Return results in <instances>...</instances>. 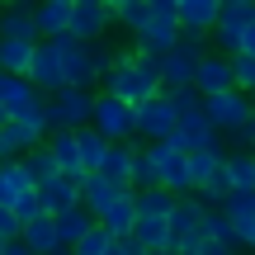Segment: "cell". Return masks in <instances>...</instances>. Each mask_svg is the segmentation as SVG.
<instances>
[{
    "instance_id": "4dcf8cb0",
    "label": "cell",
    "mask_w": 255,
    "mask_h": 255,
    "mask_svg": "<svg viewBox=\"0 0 255 255\" xmlns=\"http://www.w3.org/2000/svg\"><path fill=\"white\" fill-rule=\"evenodd\" d=\"M237 85L255 95V57H251V52H241V57H237Z\"/></svg>"
},
{
    "instance_id": "603a6c76",
    "label": "cell",
    "mask_w": 255,
    "mask_h": 255,
    "mask_svg": "<svg viewBox=\"0 0 255 255\" xmlns=\"http://www.w3.org/2000/svg\"><path fill=\"white\" fill-rule=\"evenodd\" d=\"M222 19V0H180V24L184 28H218Z\"/></svg>"
},
{
    "instance_id": "277c9868",
    "label": "cell",
    "mask_w": 255,
    "mask_h": 255,
    "mask_svg": "<svg viewBox=\"0 0 255 255\" xmlns=\"http://www.w3.org/2000/svg\"><path fill=\"white\" fill-rule=\"evenodd\" d=\"M203 109H208V119L218 123L222 132H237V128H246L255 119V95L241 90V85H232V90L203 95Z\"/></svg>"
},
{
    "instance_id": "cb8c5ba5",
    "label": "cell",
    "mask_w": 255,
    "mask_h": 255,
    "mask_svg": "<svg viewBox=\"0 0 255 255\" xmlns=\"http://www.w3.org/2000/svg\"><path fill=\"white\" fill-rule=\"evenodd\" d=\"M38 52V38H0V66L5 71H28Z\"/></svg>"
},
{
    "instance_id": "44dd1931",
    "label": "cell",
    "mask_w": 255,
    "mask_h": 255,
    "mask_svg": "<svg viewBox=\"0 0 255 255\" xmlns=\"http://www.w3.org/2000/svg\"><path fill=\"white\" fill-rule=\"evenodd\" d=\"M137 218H142V208H137V184H132V189H128V194L114 203L109 213H104L100 222L114 232V237H128V232H137Z\"/></svg>"
},
{
    "instance_id": "ac0fdd59",
    "label": "cell",
    "mask_w": 255,
    "mask_h": 255,
    "mask_svg": "<svg viewBox=\"0 0 255 255\" xmlns=\"http://www.w3.org/2000/svg\"><path fill=\"white\" fill-rule=\"evenodd\" d=\"M33 14H38V28H43V38L66 33V28H71V14H76V0H38Z\"/></svg>"
},
{
    "instance_id": "9a60e30c",
    "label": "cell",
    "mask_w": 255,
    "mask_h": 255,
    "mask_svg": "<svg viewBox=\"0 0 255 255\" xmlns=\"http://www.w3.org/2000/svg\"><path fill=\"white\" fill-rule=\"evenodd\" d=\"M227 165V142H213V146H194L189 151V175H194V189L208 184L213 175Z\"/></svg>"
},
{
    "instance_id": "e575fe53",
    "label": "cell",
    "mask_w": 255,
    "mask_h": 255,
    "mask_svg": "<svg viewBox=\"0 0 255 255\" xmlns=\"http://www.w3.org/2000/svg\"><path fill=\"white\" fill-rule=\"evenodd\" d=\"M0 76H5V66H0Z\"/></svg>"
},
{
    "instance_id": "5bb4252c",
    "label": "cell",
    "mask_w": 255,
    "mask_h": 255,
    "mask_svg": "<svg viewBox=\"0 0 255 255\" xmlns=\"http://www.w3.org/2000/svg\"><path fill=\"white\" fill-rule=\"evenodd\" d=\"M81 180L85 175H52V180L47 184H38V189H43V208L47 213H62V208H71V203H85L81 199Z\"/></svg>"
},
{
    "instance_id": "7c38bea8",
    "label": "cell",
    "mask_w": 255,
    "mask_h": 255,
    "mask_svg": "<svg viewBox=\"0 0 255 255\" xmlns=\"http://www.w3.org/2000/svg\"><path fill=\"white\" fill-rule=\"evenodd\" d=\"M28 189H38L28 161H24V156H0V203H9V208H14Z\"/></svg>"
},
{
    "instance_id": "d6a6232c",
    "label": "cell",
    "mask_w": 255,
    "mask_h": 255,
    "mask_svg": "<svg viewBox=\"0 0 255 255\" xmlns=\"http://www.w3.org/2000/svg\"><path fill=\"white\" fill-rule=\"evenodd\" d=\"M109 5H114V9H123V5H132V0H109Z\"/></svg>"
},
{
    "instance_id": "1f68e13d",
    "label": "cell",
    "mask_w": 255,
    "mask_h": 255,
    "mask_svg": "<svg viewBox=\"0 0 255 255\" xmlns=\"http://www.w3.org/2000/svg\"><path fill=\"white\" fill-rule=\"evenodd\" d=\"M241 52L255 57V24H246V33H241Z\"/></svg>"
},
{
    "instance_id": "52a82bcc",
    "label": "cell",
    "mask_w": 255,
    "mask_h": 255,
    "mask_svg": "<svg viewBox=\"0 0 255 255\" xmlns=\"http://www.w3.org/2000/svg\"><path fill=\"white\" fill-rule=\"evenodd\" d=\"M128 189H132V184H128V180H114L109 170H85V180H81V199H85V208H90L95 218H104Z\"/></svg>"
},
{
    "instance_id": "484cf974",
    "label": "cell",
    "mask_w": 255,
    "mask_h": 255,
    "mask_svg": "<svg viewBox=\"0 0 255 255\" xmlns=\"http://www.w3.org/2000/svg\"><path fill=\"white\" fill-rule=\"evenodd\" d=\"M137 189H146V184H165L161 180V156H156L151 142H142V151H137V175H132Z\"/></svg>"
},
{
    "instance_id": "4fadbf2b",
    "label": "cell",
    "mask_w": 255,
    "mask_h": 255,
    "mask_svg": "<svg viewBox=\"0 0 255 255\" xmlns=\"http://www.w3.org/2000/svg\"><path fill=\"white\" fill-rule=\"evenodd\" d=\"M24 241L33 246V255H57V251H66V241H62V232H57V218H52V213L28 218V222H24Z\"/></svg>"
},
{
    "instance_id": "ffe728a7",
    "label": "cell",
    "mask_w": 255,
    "mask_h": 255,
    "mask_svg": "<svg viewBox=\"0 0 255 255\" xmlns=\"http://www.w3.org/2000/svg\"><path fill=\"white\" fill-rule=\"evenodd\" d=\"M137 237H142L146 255L175 251V227H170V218H137Z\"/></svg>"
},
{
    "instance_id": "f546056e",
    "label": "cell",
    "mask_w": 255,
    "mask_h": 255,
    "mask_svg": "<svg viewBox=\"0 0 255 255\" xmlns=\"http://www.w3.org/2000/svg\"><path fill=\"white\" fill-rule=\"evenodd\" d=\"M24 232V218H19L9 203H0V241H9V237H19Z\"/></svg>"
},
{
    "instance_id": "7402d4cb",
    "label": "cell",
    "mask_w": 255,
    "mask_h": 255,
    "mask_svg": "<svg viewBox=\"0 0 255 255\" xmlns=\"http://www.w3.org/2000/svg\"><path fill=\"white\" fill-rule=\"evenodd\" d=\"M199 62L203 57H194V52H184L180 43L165 52V90H175V85H194V76H199Z\"/></svg>"
},
{
    "instance_id": "d590c367",
    "label": "cell",
    "mask_w": 255,
    "mask_h": 255,
    "mask_svg": "<svg viewBox=\"0 0 255 255\" xmlns=\"http://www.w3.org/2000/svg\"><path fill=\"white\" fill-rule=\"evenodd\" d=\"M251 246H255V241H251Z\"/></svg>"
},
{
    "instance_id": "4316f807",
    "label": "cell",
    "mask_w": 255,
    "mask_h": 255,
    "mask_svg": "<svg viewBox=\"0 0 255 255\" xmlns=\"http://www.w3.org/2000/svg\"><path fill=\"white\" fill-rule=\"evenodd\" d=\"M114 241H119V237H114L104 222H95V227L76 241V255H114Z\"/></svg>"
},
{
    "instance_id": "3957f363",
    "label": "cell",
    "mask_w": 255,
    "mask_h": 255,
    "mask_svg": "<svg viewBox=\"0 0 255 255\" xmlns=\"http://www.w3.org/2000/svg\"><path fill=\"white\" fill-rule=\"evenodd\" d=\"M95 128H100L109 142H123V137H137V104L123 100V95L114 90H100V100H95Z\"/></svg>"
},
{
    "instance_id": "ba28073f",
    "label": "cell",
    "mask_w": 255,
    "mask_h": 255,
    "mask_svg": "<svg viewBox=\"0 0 255 255\" xmlns=\"http://www.w3.org/2000/svg\"><path fill=\"white\" fill-rule=\"evenodd\" d=\"M180 33H184L180 14H151V19H146V24L132 33V47H142V52H156V57H165L175 43H180Z\"/></svg>"
},
{
    "instance_id": "836d02e7",
    "label": "cell",
    "mask_w": 255,
    "mask_h": 255,
    "mask_svg": "<svg viewBox=\"0 0 255 255\" xmlns=\"http://www.w3.org/2000/svg\"><path fill=\"white\" fill-rule=\"evenodd\" d=\"M5 119H9V109H5V104H0V123H5Z\"/></svg>"
},
{
    "instance_id": "8992f818",
    "label": "cell",
    "mask_w": 255,
    "mask_h": 255,
    "mask_svg": "<svg viewBox=\"0 0 255 255\" xmlns=\"http://www.w3.org/2000/svg\"><path fill=\"white\" fill-rule=\"evenodd\" d=\"M28 76H33L47 95H57V90H66V85H71V76H66V52H62V43H57V38H38V52H33Z\"/></svg>"
},
{
    "instance_id": "d4e9b609",
    "label": "cell",
    "mask_w": 255,
    "mask_h": 255,
    "mask_svg": "<svg viewBox=\"0 0 255 255\" xmlns=\"http://www.w3.org/2000/svg\"><path fill=\"white\" fill-rule=\"evenodd\" d=\"M24 161H28V170H33V180H38V184H47L52 175H62V161H57V151L47 146V137H43L38 146H28Z\"/></svg>"
},
{
    "instance_id": "7a4b0ae2",
    "label": "cell",
    "mask_w": 255,
    "mask_h": 255,
    "mask_svg": "<svg viewBox=\"0 0 255 255\" xmlns=\"http://www.w3.org/2000/svg\"><path fill=\"white\" fill-rule=\"evenodd\" d=\"M95 85H66V90L47 95V123L52 128H81L95 119Z\"/></svg>"
},
{
    "instance_id": "e0dca14e",
    "label": "cell",
    "mask_w": 255,
    "mask_h": 255,
    "mask_svg": "<svg viewBox=\"0 0 255 255\" xmlns=\"http://www.w3.org/2000/svg\"><path fill=\"white\" fill-rule=\"evenodd\" d=\"M203 218H208V203L199 194H180L175 199V213H170V227H175V237H189V232L203 227Z\"/></svg>"
},
{
    "instance_id": "83f0119b",
    "label": "cell",
    "mask_w": 255,
    "mask_h": 255,
    "mask_svg": "<svg viewBox=\"0 0 255 255\" xmlns=\"http://www.w3.org/2000/svg\"><path fill=\"white\" fill-rule=\"evenodd\" d=\"M151 14H156V9H151V0H132V5H123V9H119V24L128 28V33H137V28H142Z\"/></svg>"
},
{
    "instance_id": "30bf717a",
    "label": "cell",
    "mask_w": 255,
    "mask_h": 255,
    "mask_svg": "<svg viewBox=\"0 0 255 255\" xmlns=\"http://www.w3.org/2000/svg\"><path fill=\"white\" fill-rule=\"evenodd\" d=\"M175 142L184 146V151H194V146H213V142H227V132H222L218 123L208 119V109H189L175 128Z\"/></svg>"
},
{
    "instance_id": "8fae6325",
    "label": "cell",
    "mask_w": 255,
    "mask_h": 255,
    "mask_svg": "<svg viewBox=\"0 0 255 255\" xmlns=\"http://www.w3.org/2000/svg\"><path fill=\"white\" fill-rule=\"evenodd\" d=\"M194 85H199L203 95L232 90V85H237V57H227V52H218V47H213V52L199 62V76H194Z\"/></svg>"
},
{
    "instance_id": "d6986e66",
    "label": "cell",
    "mask_w": 255,
    "mask_h": 255,
    "mask_svg": "<svg viewBox=\"0 0 255 255\" xmlns=\"http://www.w3.org/2000/svg\"><path fill=\"white\" fill-rule=\"evenodd\" d=\"M137 151H142V146H132V137L109 142V151H104V165H100V170H109L114 180H128V184H132V175H137Z\"/></svg>"
},
{
    "instance_id": "9c48e42d",
    "label": "cell",
    "mask_w": 255,
    "mask_h": 255,
    "mask_svg": "<svg viewBox=\"0 0 255 255\" xmlns=\"http://www.w3.org/2000/svg\"><path fill=\"white\" fill-rule=\"evenodd\" d=\"M119 19V9L109 5V0H76V14H71V33L76 38H104L109 33V24Z\"/></svg>"
},
{
    "instance_id": "6da1fadb",
    "label": "cell",
    "mask_w": 255,
    "mask_h": 255,
    "mask_svg": "<svg viewBox=\"0 0 255 255\" xmlns=\"http://www.w3.org/2000/svg\"><path fill=\"white\" fill-rule=\"evenodd\" d=\"M104 90L123 95V100H132V104H142V100H151V95H161V90H165V57L142 52V47L123 52L119 62L109 66V76H104Z\"/></svg>"
},
{
    "instance_id": "2e32d148",
    "label": "cell",
    "mask_w": 255,
    "mask_h": 255,
    "mask_svg": "<svg viewBox=\"0 0 255 255\" xmlns=\"http://www.w3.org/2000/svg\"><path fill=\"white\" fill-rule=\"evenodd\" d=\"M52 218H57V232H62V241H66V251H76V241H81L85 232H90L95 222H100V218H95L90 208H85V203H71V208H62V213H52Z\"/></svg>"
},
{
    "instance_id": "f1b7e54d",
    "label": "cell",
    "mask_w": 255,
    "mask_h": 255,
    "mask_svg": "<svg viewBox=\"0 0 255 255\" xmlns=\"http://www.w3.org/2000/svg\"><path fill=\"white\" fill-rule=\"evenodd\" d=\"M90 52H95V66H100L104 76H109V66H114V62L123 57L119 47H114V43H104V38H90Z\"/></svg>"
},
{
    "instance_id": "5b68a950",
    "label": "cell",
    "mask_w": 255,
    "mask_h": 255,
    "mask_svg": "<svg viewBox=\"0 0 255 255\" xmlns=\"http://www.w3.org/2000/svg\"><path fill=\"white\" fill-rule=\"evenodd\" d=\"M180 104L170 100V95H151V100L137 104V137L142 142H161V137H175V128H180Z\"/></svg>"
}]
</instances>
